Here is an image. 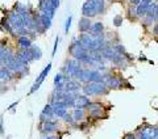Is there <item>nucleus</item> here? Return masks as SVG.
Here are the masks:
<instances>
[{"label":"nucleus","mask_w":158,"mask_h":139,"mask_svg":"<svg viewBox=\"0 0 158 139\" xmlns=\"http://www.w3.org/2000/svg\"><path fill=\"white\" fill-rule=\"evenodd\" d=\"M41 139H58L56 135H45V134H42Z\"/></svg>","instance_id":"obj_34"},{"label":"nucleus","mask_w":158,"mask_h":139,"mask_svg":"<svg viewBox=\"0 0 158 139\" xmlns=\"http://www.w3.org/2000/svg\"><path fill=\"white\" fill-rule=\"evenodd\" d=\"M54 117V113H53V108L50 104H48V105H45V108H44V110L41 113V117H40V120H41V123L45 122V121H52Z\"/></svg>","instance_id":"obj_14"},{"label":"nucleus","mask_w":158,"mask_h":139,"mask_svg":"<svg viewBox=\"0 0 158 139\" xmlns=\"http://www.w3.org/2000/svg\"><path fill=\"white\" fill-rule=\"evenodd\" d=\"M29 50H31V57H32V61H38V59L42 58V51L41 49L36 45H32L31 47H29Z\"/></svg>","instance_id":"obj_18"},{"label":"nucleus","mask_w":158,"mask_h":139,"mask_svg":"<svg viewBox=\"0 0 158 139\" xmlns=\"http://www.w3.org/2000/svg\"><path fill=\"white\" fill-rule=\"evenodd\" d=\"M2 28H3V29H6V32H8V33H13L11 25L8 24V21H7L6 18H3V20H2Z\"/></svg>","instance_id":"obj_26"},{"label":"nucleus","mask_w":158,"mask_h":139,"mask_svg":"<svg viewBox=\"0 0 158 139\" xmlns=\"http://www.w3.org/2000/svg\"><path fill=\"white\" fill-rule=\"evenodd\" d=\"M92 25V21L90 18L87 17H82L81 20H79V24H78V29L81 33H87L88 30H90V28Z\"/></svg>","instance_id":"obj_15"},{"label":"nucleus","mask_w":158,"mask_h":139,"mask_svg":"<svg viewBox=\"0 0 158 139\" xmlns=\"http://www.w3.org/2000/svg\"><path fill=\"white\" fill-rule=\"evenodd\" d=\"M71 21H73V16H69L67 20H66V24H65V32H66V33H69V30H70Z\"/></svg>","instance_id":"obj_29"},{"label":"nucleus","mask_w":158,"mask_h":139,"mask_svg":"<svg viewBox=\"0 0 158 139\" xmlns=\"http://www.w3.org/2000/svg\"><path fill=\"white\" fill-rule=\"evenodd\" d=\"M63 120H65V122H67V123H73L74 122L73 116H71V114H69V113H66L65 116H63Z\"/></svg>","instance_id":"obj_30"},{"label":"nucleus","mask_w":158,"mask_h":139,"mask_svg":"<svg viewBox=\"0 0 158 139\" xmlns=\"http://www.w3.org/2000/svg\"><path fill=\"white\" fill-rule=\"evenodd\" d=\"M125 139H136V137L133 135V134H128V135L125 137Z\"/></svg>","instance_id":"obj_36"},{"label":"nucleus","mask_w":158,"mask_h":139,"mask_svg":"<svg viewBox=\"0 0 158 139\" xmlns=\"http://www.w3.org/2000/svg\"><path fill=\"white\" fill-rule=\"evenodd\" d=\"M113 50H115L117 54H120V55H125L127 54V50H125V47L123 46V45H120V43H117V45H115L113 46Z\"/></svg>","instance_id":"obj_25"},{"label":"nucleus","mask_w":158,"mask_h":139,"mask_svg":"<svg viewBox=\"0 0 158 139\" xmlns=\"http://www.w3.org/2000/svg\"><path fill=\"white\" fill-rule=\"evenodd\" d=\"M38 9L40 12H41L42 14H46V16H49L50 18L54 17V14H56V11L57 9H54L52 7V4L49 0H40V4H38Z\"/></svg>","instance_id":"obj_8"},{"label":"nucleus","mask_w":158,"mask_h":139,"mask_svg":"<svg viewBox=\"0 0 158 139\" xmlns=\"http://www.w3.org/2000/svg\"><path fill=\"white\" fill-rule=\"evenodd\" d=\"M128 13H129V17H131V18H132V17H137V16H136V8H135V7H131L129 11H128Z\"/></svg>","instance_id":"obj_31"},{"label":"nucleus","mask_w":158,"mask_h":139,"mask_svg":"<svg viewBox=\"0 0 158 139\" xmlns=\"http://www.w3.org/2000/svg\"><path fill=\"white\" fill-rule=\"evenodd\" d=\"M141 3H145V4H152L153 0H141Z\"/></svg>","instance_id":"obj_37"},{"label":"nucleus","mask_w":158,"mask_h":139,"mask_svg":"<svg viewBox=\"0 0 158 139\" xmlns=\"http://www.w3.org/2000/svg\"><path fill=\"white\" fill-rule=\"evenodd\" d=\"M113 25H115L116 28H120L123 25V17L120 16V14L115 16V18H113Z\"/></svg>","instance_id":"obj_27"},{"label":"nucleus","mask_w":158,"mask_h":139,"mask_svg":"<svg viewBox=\"0 0 158 139\" xmlns=\"http://www.w3.org/2000/svg\"><path fill=\"white\" fill-rule=\"evenodd\" d=\"M79 89H82V84L79 83L78 80H69V81L65 83V88H63V91L75 93V92L79 91Z\"/></svg>","instance_id":"obj_13"},{"label":"nucleus","mask_w":158,"mask_h":139,"mask_svg":"<svg viewBox=\"0 0 158 139\" xmlns=\"http://www.w3.org/2000/svg\"><path fill=\"white\" fill-rule=\"evenodd\" d=\"M82 14H83V17H87V18H92V17H95L96 14H98L92 0H87V2L83 3V7H82Z\"/></svg>","instance_id":"obj_10"},{"label":"nucleus","mask_w":158,"mask_h":139,"mask_svg":"<svg viewBox=\"0 0 158 139\" xmlns=\"http://www.w3.org/2000/svg\"><path fill=\"white\" fill-rule=\"evenodd\" d=\"M78 41L81 42V45L86 49L87 51L95 50V41H94V38L88 33H81V36H79Z\"/></svg>","instance_id":"obj_7"},{"label":"nucleus","mask_w":158,"mask_h":139,"mask_svg":"<svg viewBox=\"0 0 158 139\" xmlns=\"http://www.w3.org/2000/svg\"><path fill=\"white\" fill-rule=\"evenodd\" d=\"M136 8V16L137 17H144L145 14L149 12V8H150V4H145V3H140L138 6L135 7Z\"/></svg>","instance_id":"obj_17"},{"label":"nucleus","mask_w":158,"mask_h":139,"mask_svg":"<svg viewBox=\"0 0 158 139\" xmlns=\"http://www.w3.org/2000/svg\"><path fill=\"white\" fill-rule=\"evenodd\" d=\"M6 20L8 21L9 25H11V28H12V30H13V32H15V30H19V29H21V28H24V25H23V20H21V16H20L19 13H16L15 11L9 12Z\"/></svg>","instance_id":"obj_4"},{"label":"nucleus","mask_w":158,"mask_h":139,"mask_svg":"<svg viewBox=\"0 0 158 139\" xmlns=\"http://www.w3.org/2000/svg\"><path fill=\"white\" fill-rule=\"evenodd\" d=\"M85 96H96V95H107L108 88L104 83H86L82 87Z\"/></svg>","instance_id":"obj_1"},{"label":"nucleus","mask_w":158,"mask_h":139,"mask_svg":"<svg viewBox=\"0 0 158 139\" xmlns=\"http://www.w3.org/2000/svg\"><path fill=\"white\" fill-rule=\"evenodd\" d=\"M17 43H19V46L21 47V49H29L32 46V39L29 38L28 36H21V37H19L17 39Z\"/></svg>","instance_id":"obj_19"},{"label":"nucleus","mask_w":158,"mask_h":139,"mask_svg":"<svg viewBox=\"0 0 158 139\" xmlns=\"http://www.w3.org/2000/svg\"><path fill=\"white\" fill-rule=\"evenodd\" d=\"M53 113H54V117L63 118V116L67 113V109L66 108H53Z\"/></svg>","instance_id":"obj_24"},{"label":"nucleus","mask_w":158,"mask_h":139,"mask_svg":"<svg viewBox=\"0 0 158 139\" xmlns=\"http://www.w3.org/2000/svg\"><path fill=\"white\" fill-rule=\"evenodd\" d=\"M50 70H52V63H49L48 66H46L45 68L42 70V72L40 73V75H38L37 80L34 81V84H33V85H32V88H31V91H29V95H33V93L36 92V91H37V89H38L40 87H41V84L44 83V80H45V79H46V76L49 75V72H50Z\"/></svg>","instance_id":"obj_5"},{"label":"nucleus","mask_w":158,"mask_h":139,"mask_svg":"<svg viewBox=\"0 0 158 139\" xmlns=\"http://www.w3.org/2000/svg\"><path fill=\"white\" fill-rule=\"evenodd\" d=\"M92 38H96V37H100L104 34V25H103V22L98 21V22H92V25L90 28V30L87 32Z\"/></svg>","instance_id":"obj_11"},{"label":"nucleus","mask_w":158,"mask_h":139,"mask_svg":"<svg viewBox=\"0 0 158 139\" xmlns=\"http://www.w3.org/2000/svg\"><path fill=\"white\" fill-rule=\"evenodd\" d=\"M62 81H63V73L62 72H58L57 75H56V77H54V85H57V84L62 83Z\"/></svg>","instance_id":"obj_28"},{"label":"nucleus","mask_w":158,"mask_h":139,"mask_svg":"<svg viewBox=\"0 0 158 139\" xmlns=\"http://www.w3.org/2000/svg\"><path fill=\"white\" fill-rule=\"evenodd\" d=\"M129 2H131V6L136 7V6H138V4L141 3V0H129Z\"/></svg>","instance_id":"obj_35"},{"label":"nucleus","mask_w":158,"mask_h":139,"mask_svg":"<svg viewBox=\"0 0 158 139\" xmlns=\"http://www.w3.org/2000/svg\"><path fill=\"white\" fill-rule=\"evenodd\" d=\"M52 20H53V18H50L49 16H46V14L40 13V21H41L42 26L45 28V30H46V29H50V26H52Z\"/></svg>","instance_id":"obj_22"},{"label":"nucleus","mask_w":158,"mask_h":139,"mask_svg":"<svg viewBox=\"0 0 158 139\" xmlns=\"http://www.w3.org/2000/svg\"><path fill=\"white\" fill-rule=\"evenodd\" d=\"M87 108H88V112H90V116L92 118H103V117H107L104 108H103L99 102H91Z\"/></svg>","instance_id":"obj_6"},{"label":"nucleus","mask_w":158,"mask_h":139,"mask_svg":"<svg viewBox=\"0 0 158 139\" xmlns=\"http://www.w3.org/2000/svg\"><path fill=\"white\" fill-rule=\"evenodd\" d=\"M49 2H50L52 7H53L54 9H57V8L59 7V0H49Z\"/></svg>","instance_id":"obj_32"},{"label":"nucleus","mask_w":158,"mask_h":139,"mask_svg":"<svg viewBox=\"0 0 158 139\" xmlns=\"http://www.w3.org/2000/svg\"><path fill=\"white\" fill-rule=\"evenodd\" d=\"M73 120L74 121H82L83 118H85V110H83V109H78V108H75V110L73 112Z\"/></svg>","instance_id":"obj_23"},{"label":"nucleus","mask_w":158,"mask_h":139,"mask_svg":"<svg viewBox=\"0 0 158 139\" xmlns=\"http://www.w3.org/2000/svg\"><path fill=\"white\" fill-rule=\"evenodd\" d=\"M82 68L81 62L75 61V59H71V61H67L66 64L62 67V73L63 75H67L70 79H75L78 71Z\"/></svg>","instance_id":"obj_3"},{"label":"nucleus","mask_w":158,"mask_h":139,"mask_svg":"<svg viewBox=\"0 0 158 139\" xmlns=\"http://www.w3.org/2000/svg\"><path fill=\"white\" fill-rule=\"evenodd\" d=\"M70 54H71V57L75 59V61H78V62H83L85 59L88 57V51L86 50L85 47L81 45V42L78 41V39H75L74 38V41H73V43L70 45Z\"/></svg>","instance_id":"obj_2"},{"label":"nucleus","mask_w":158,"mask_h":139,"mask_svg":"<svg viewBox=\"0 0 158 139\" xmlns=\"http://www.w3.org/2000/svg\"><path fill=\"white\" fill-rule=\"evenodd\" d=\"M2 88H3V85H2V83H0V92H2Z\"/></svg>","instance_id":"obj_39"},{"label":"nucleus","mask_w":158,"mask_h":139,"mask_svg":"<svg viewBox=\"0 0 158 139\" xmlns=\"http://www.w3.org/2000/svg\"><path fill=\"white\" fill-rule=\"evenodd\" d=\"M92 2L98 14H103L106 12V0H92Z\"/></svg>","instance_id":"obj_21"},{"label":"nucleus","mask_w":158,"mask_h":139,"mask_svg":"<svg viewBox=\"0 0 158 139\" xmlns=\"http://www.w3.org/2000/svg\"><path fill=\"white\" fill-rule=\"evenodd\" d=\"M57 130V122L54 121H45L41 123V133L48 135V134H52Z\"/></svg>","instance_id":"obj_12"},{"label":"nucleus","mask_w":158,"mask_h":139,"mask_svg":"<svg viewBox=\"0 0 158 139\" xmlns=\"http://www.w3.org/2000/svg\"><path fill=\"white\" fill-rule=\"evenodd\" d=\"M104 84L108 89H120L123 88V81L120 77L111 76V75H104Z\"/></svg>","instance_id":"obj_9"},{"label":"nucleus","mask_w":158,"mask_h":139,"mask_svg":"<svg viewBox=\"0 0 158 139\" xmlns=\"http://www.w3.org/2000/svg\"><path fill=\"white\" fill-rule=\"evenodd\" d=\"M58 42H59V37H57L56 42H54V47H53V55H56V53H57V46H58Z\"/></svg>","instance_id":"obj_33"},{"label":"nucleus","mask_w":158,"mask_h":139,"mask_svg":"<svg viewBox=\"0 0 158 139\" xmlns=\"http://www.w3.org/2000/svg\"><path fill=\"white\" fill-rule=\"evenodd\" d=\"M12 71L6 67V66H0V80H11L12 79Z\"/></svg>","instance_id":"obj_20"},{"label":"nucleus","mask_w":158,"mask_h":139,"mask_svg":"<svg viewBox=\"0 0 158 139\" xmlns=\"http://www.w3.org/2000/svg\"><path fill=\"white\" fill-rule=\"evenodd\" d=\"M90 104H91L90 98H88L87 96H85V95L77 96V98H75V108H78V109H85V108H87L88 105H90Z\"/></svg>","instance_id":"obj_16"},{"label":"nucleus","mask_w":158,"mask_h":139,"mask_svg":"<svg viewBox=\"0 0 158 139\" xmlns=\"http://www.w3.org/2000/svg\"><path fill=\"white\" fill-rule=\"evenodd\" d=\"M17 104H19L17 101H16V102H13V104H12V105H11V106H9V108H8V110H11V109H13L15 106H16V105H17Z\"/></svg>","instance_id":"obj_38"}]
</instances>
